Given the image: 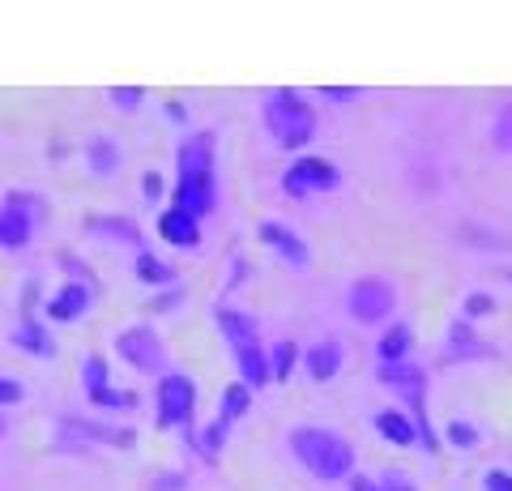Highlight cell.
Here are the masks:
<instances>
[{
	"mask_svg": "<svg viewBox=\"0 0 512 491\" xmlns=\"http://www.w3.org/2000/svg\"><path fill=\"white\" fill-rule=\"evenodd\" d=\"M291 449L299 453V462L308 466L316 479H346L355 470V453L333 427H295L291 432Z\"/></svg>",
	"mask_w": 512,
	"mask_h": 491,
	"instance_id": "cell-1",
	"label": "cell"
},
{
	"mask_svg": "<svg viewBox=\"0 0 512 491\" xmlns=\"http://www.w3.org/2000/svg\"><path fill=\"white\" fill-rule=\"evenodd\" d=\"M265 129L269 137L278 141V146L286 150H299L308 146V141L316 137V112L303 99H295V94H278V99L265 103Z\"/></svg>",
	"mask_w": 512,
	"mask_h": 491,
	"instance_id": "cell-2",
	"label": "cell"
},
{
	"mask_svg": "<svg viewBox=\"0 0 512 491\" xmlns=\"http://www.w3.org/2000/svg\"><path fill=\"white\" fill-rule=\"evenodd\" d=\"M397 304V287L389 278H376V274H367V278H355L346 287V312L355 316L359 325H376L384 321V316L393 312Z\"/></svg>",
	"mask_w": 512,
	"mask_h": 491,
	"instance_id": "cell-3",
	"label": "cell"
},
{
	"mask_svg": "<svg viewBox=\"0 0 512 491\" xmlns=\"http://www.w3.org/2000/svg\"><path fill=\"white\" fill-rule=\"evenodd\" d=\"M116 351L120 359H128L137 372H146V376H167V351H163V342H158L154 329L146 325H137V329H124V334H116Z\"/></svg>",
	"mask_w": 512,
	"mask_h": 491,
	"instance_id": "cell-4",
	"label": "cell"
},
{
	"mask_svg": "<svg viewBox=\"0 0 512 491\" xmlns=\"http://www.w3.org/2000/svg\"><path fill=\"white\" fill-rule=\"evenodd\" d=\"M192 410H197V385L180 372H167L158 380V423L175 427V423H188Z\"/></svg>",
	"mask_w": 512,
	"mask_h": 491,
	"instance_id": "cell-5",
	"label": "cell"
},
{
	"mask_svg": "<svg viewBox=\"0 0 512 491\" xmlns=\"http://www.w3.org/2000/svg\"><path fill=\"white\" fill-rule=\"evenodd\" d=\"M325 188H338V167L329 158H299L282 176L286 197H308V193H325Z\"/></svg>",
	"mask_w": 512,
	"mask_h": 491,
	"instance_id": "cell-6",
	"label": "cell"
},
{
	"mask_svg": "<svg viewBox=\"0 0 512 491\" xmlns=\"http://www.w3.org/2000/svg\"><path fill=\"white\" fill-rule=\"evenodd\" d=\"M82 385H86V398H90L94 406H107V410H128V406H137L133 393L107 385V363H103L99 355H86V363H82Z\"/></svg>",
	"mask_w": 512,
	"mask_h": 491,
	"instance_id": "cell-7",
	"label": "cell"
},
{
	"mask_svg": "<svg viewBox=\"0 0 512 491\" xmlns=\"http://www.w3.org/2000/svg\"><path fill=\"white\" fill-rule=\"evenodd\" d=\"M214 197H218L214 171H210V176H180V184H175V210H184L192 218L210 214L214 210Z\"/></svg>",
	"mask_w": 512,
	"mask_h": 491,
	"instance_id": "cell-8",
	"label": "cell"
},
{
	"mask_svg": "<svg viewBox=\"0 0 512 491\" xmlns=\"http://www.w3.org/2000/svg\"><path fill=\"white\" fill-rule=\"evenodd\" d=\"M30 235H35V223H30V197L13 193L9 205L0 210V244L5 248H26Z\"/></svg>",
	"mask_w": 512,
	"mask_h": 491,
	"instance_id": "cell-9",
	"label": "cell"
},
{
	"mask_svg": "<svg viewBox=\"0 0 512 491\" xmlns=\"http://www.w3.org/2000/svg\"><path fill=\"white\" fill-rule=\"evenodd\" d=\"M214 171V133H192L180 146V176H210Z\"/></svg>",
	"mask_w": 512,
	"mask_h": 491,
	"instance_id": "cell-10",
	"label": "cell"
},
{
	"mask_svg": "<svg viewBox=\"0 0 512 491\" xmlns=\"http://www.w3.org/2000/svg\"><path fill=\"white\" fill-rule=\"evenodd\" d=\"M158 235H163L167 244L175 248H197L201 244V231H197V218L184 214V210H163V218H158Z\"/></svg>",
	"mask_w": 512,
	"mask_h": 491,
	"instance_id": "cell-11",
	"label": "cell"
},
{
	"mask_svg": "<svg viewBox=\"0 0 512 491\" xmlns=\"http://www.w3.org/2000/svg\"><path fill=\"white\" fill-rule=\"evenodd\" d=\"M261 240H265L269 248H278L282 261H291L295 269L308 265V244H303L295 231H286L282 223H274V218H269V223H261Z\"/></svg>",
	"mask_w": 512,
	"mask_h": 491,
	"instance_id": "cell-12",
	"label": "cell"
},
{
	"mask_svg": "<svg viewBox=\"0 0 512 491\" xmlns=\"http://www.w3.org/2000/svg\"><path fill=\"white\" fill-rule=\"evenodd\" d=\"M338 372H342V342L338 338L316 342L308 351V376L316 380V385H325V380H333Z\"/></svg>",
	"mask_w": 512,
	"mask_h": 491,
	"instance_id": "cell-13",
	"label": "cell"
},
{
	"mask_svg": "<svg viewBox=\"0 0 512 491\" xmlns=\"http://www.w3.org/2000/svg\"><path fill=\"white\" fill-rule=\"evenodd\" d=\"M231 351H235V363H239V376H244V385L261 389L265 380L274 376V372H269V359L261 355V342H235Z\"/></svg>",
	"mask_w": 512,
	"mask_h": 491,
	"instance_id": "cell-14",
	"label": "cell"
},
{
	"mask_svg": "<svg viewBox=\"0 0 512 491\" xmlns=\"http://www.w3.org/2000/svg\"><path fill=\"white\" fill-rule=\"evenodd\" d=\"M86 308H90V287H82V282H69V287H64L52 304H47V316H52V321H77Z\"/></svg>",
	"mask_w": 512,
	"mask_h": 491,
	"instance_id": "cell-15",
	"label": "cell"
},
{
	"mask_svg": "<svg viewBox=\"0 0 512 491\" xmlns=\"http://www.w3.org/2000/svg\"><path fill=\"white\" fill-rule=\"evenodd\" d=\"M376 427H380V436L389 440V445H397V449H406V445H414V423L402 415V410H380L376 415Z\"/></svg>",
	"mask_w": 512,
	"mask_h": 491,
	"instance_id": "cell-16",
	"label": "cell"
},
{
	"mask_svg": "<svg viewBox=\"0 0 512 491\" xmlns=\"http://www.w3.org/2000/svg\"><path fill=\"white\" fill-rule=\"evenodd\" d=\"M380 385L414 393V389H427V372L414 368V363H384V368H380Z\"/></svg>",
	"mask_w": 512,
	"mask_h": 491,
	"instance_id": "cell-17",
	"label": "cell"
},
{
	"mask_svg": "<svg viewBox=\"0 0 512 491\" xmlns=\"http://www.w3.org/2000/svg\"><path fill=\"white\" fill-rule=\"evenodd\" d=\"M218 329L227 334L231 346H235V342H256V338H261V334H256V321H252V316L231 312V308H218Z\"/></svg>",
	"mask_w": 512,
	"mask_h": 491,
	"instance_id": "cell-18",
	"label": "cell"
},
{
	"mask_svg": "<svg viewBox=\"0 0 512 491\" xmlns=\"http://www.w3.org/2000/svg\"><path fill=\"white\" fill-rule=\"evenodd\" d=\"M64 432H82L90 440H103V445H116V449H128L133 445V432L128 427H99V423H64Z\"/></svg>",
	"mask_w": 512,
	"mask_h": 491,
	"instance_id": "cell-19",
	"label": "cell"
},
{
	"mask_svg": "<svg viewBox=\"0 0 512 491\" xmlns=\"http://www.w3.org/2000/svg\"><path fill=\"white\" fill-rule=\"evenodd\" d=\"M406 351H410V329H406V325H393L389 334L380 338V359H384V363H402Z\"/></svg>",
	"mask_w": 512,
	"mask_h": 491,
	"instance_id": "cell-20",
	"label": "cell"
},
{
	"mask_svg": "<svg viewBox=\"0 0 512 491\" xmlns=\"http://www.w3.org/2000/svg\"><path fill=\"white\" fill-rule=\"evenodd\" d=\"M248 410V385H231L227 393H222V406H218V423L227 427L231 419H239Z\"/></svg>",
	"mask_w": 512,
	"mask_h": 491,
	"instance_id": "cell-21",
	"label": "cell"
},
{
	"mask_svg": "<svg viewBox=\"0 0 512 491\" xmlns=\"http://www.w3.org/2000/svg\"><path fill=\"white\" fill-rule=\"evenodd\" d=\"M137 278H141V282H171L175 269H171L167 261L150 257V252H141V257H137Z\"/></svg>",
	"mask_w": 512,
	"mask_h": 491,
	"instance_id": "cell-22",
	"label": "cell"
},
{
	"mask_svg": "<svg viewBox=\"0 0 512 491\" xmlns=\"http://www.w3.org/2000/svg\"><path fill=\"white\" fill-rule=\"evenodd\" d=\"M448 355H491V346L474 342V338H470V329H466V325H457V329H453V338H448Z\"/></svg>",
	"mask_w": 512,
	"mask_h": 491,
	"instance_id": "cell-23",
	"label": "cell"
},
{
	"mask_svg": "<svg viewBox=\"0 0 512 491\" xmlns=\"http://www.w3.org/2000/svg\"><path fill=\"white\" fill-rule=\"evenodd\" d=\"M491 141L500 146L504 154H512V103H504L500 112H495V124H491Z\"/></svg>",
	"mask_w": 512,
	"mask_h": 491,
	"instance_id": "cell-24",
	"label": "cell"
},
{
	"mask_svg": "<svg viewBox=\"0 0 512 491\" xmlns=\"http://www.w3.org/2000/svg\"><path fill=\"white\" fill-rule=\"evenodd\" d=\"M295 359H299L295 342H282L278 351H274V363H269V372H274L278 380H291V372H295Z\"/></svg>",
	"mask_w": 512,
	"mask_h": 491,
	"instance_id": "cell-25",
	"label": "cell"
},
{
	"mask_svg": "<svg viewBox=\"0 0 512 491\" xmlns=\"http://www.w3.org/2000/svg\"><path fill=\"white\" fill-rule=\"evenodd\" d=\"M13 346H30V351H39V355H52V351H56V346L47 342V338H39L35 325H22L18 334H13Z\"/></svg>",
	"mask_w": 512,
	"mask_h": 491,
	"instance_id": "cell-26",
	"label": "cell"
},
{
	"mask_svg": "<svg viewBox=\"0 0 512 491\" xmlns=\"http://www.w3.org/2000/svg\"><path fill=\"white\" fill-rule=\"evenodd\" d=\"M18 402H26V385L13 376H0V406H18Z\"/></svg>",
	"mask_w": 512,
	"mask_h": 491,
	"instance_id": "cell-27",
	"label": "cell"
},
{
	"mask_svg": "<svg viewBox=\"0 0 512 491\" xmlns=\"http://www.w3.org/2000/svg\"><path fill=\"white\" fill-rule=\"evenodd\" d=\"M448 440H453L457 449H474L478 445V436H474L470 423H448Z\"/></svg>",
	"mask_w": 512,
	"mask_h": 491,
	"instance_id": "cell-28",
	"label": "cell"
},
{
	"mask_svg": "<svg viewBox=\"0 0 512 491\" xmlns=\"http://www.w3.org/2000/svg\"><path fill=\"white\" fill-rule=\"evenodd\" d=\"M483 491H512V474L491 466V470L483 474Z\"/></svg>",
	"mask_w": 512,
	"mask_h": 491,
	"instance_id": "cell-29",
	"label": "cell"
},
{
	"mask_svg": "<svg viewBox=\"0 0 512 491\" xmlns=\"http://www.w3.org/2000/svg\"><path fill=\"white\" fill-rule=\"evenodd\" d=\"M111 103H116V107H120V103H124V107H137V103H141V90H137V86L111 90Z\"/></svg>",
	"mask_w": 512,
	"mask_h": 491,
	"instance_id": "cell-30",
	"label": "cell"
},
{
	"mask_svg": "<svg viewBox=\"0 0 512 491\" xmlns=\"http://www.w3.org/2000/svg\"><path fill=\"white\" fill-rule=\"evenodd\" d=\"M384 491H414V487L402 479V474H389V483H384Z\"/></svg>",
	"mask_w": 512,
	"mask_h": 491,
	"instance_id": "cell-31",
	"label": "cell"
},
{
	"mask_svg": "<svg viewBox=\"0 0 512 491\" xmlns=\"http://www.w3.org/2000/svg\"><path fill=\"white\" fill-rule=\"evenodd\" d=\"M470 312H487V295H470Z\"/></svg>",
	"mask_w": 512,
	"mask_h": 491,
	"instance_id": "cell-32",
	"label": "cell"
},
{
	"mask_svg": "<svg viewBox=\"0 0 512 491\" xmlns=\"http://www.w3.org/2000/svg\"><path fill=\"white\" fill-rule=\"evenodd\" d=\"M355 491H384V487H376L372 479H355Z\"/></svg>",
	"mask_w": 512,
	"mask_h": 491,
	"instance_id": "cell-33",
	"label": "cell"
},
{
	"mask_svg": "<svg viewBox=\"0 0 512 491\" xmlns=\"http://www.w3.org/2000/svg\"><path fill=\"white\" fill-rule=\"evenodd\" d=\"M5 432H9V423H5V419H0V436H5Z\"/></svg>",
	"mask_w": 512,
	"mask_h": 491,
	"instance_id": "cell-34",
	"label": "cell"
}]
</instances>
